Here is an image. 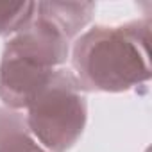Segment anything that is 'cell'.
Segmentation results:
<instances>
[{
    "label": "cell",
    "mask_w": 152,
    "mask_h": 152,
    "mask_svg": "<svg viewBox=\"0 0 152 152\" xmlns=\"http://www.w3.org/2000/svg\"><path fill=\"white\" fill-rule=\"evenodd\" d=\"M25 122L34 140L48 152H68L88 122L86 91L66 66L54 72L48 83L25 107Z\"/></svg>",
    "instance_id": "cell-3"
},
{
    "label": "cell",
    "mask_w": 152,
    "mask_h": 152,
    "mask_svg": "<svg viewBox=\"0 0 152 152\" xmlns=\"http://www.w3.org/2000/svg\"><path fill=\"white\" fill-rule=\"evenodd\" d=\"M72 41L47 18L32 20L13 34L0 57V100L4 107L23 111L31 99L66 64Z\"/></svg>",
    "instance_id": "cell-2"
},
{
    "label": "cell",
    "mask_w": 152,
    "mask_h": 152,
    "mask_svg": "<svg viewBox=\"0 0 152 152\" xmlns=\"http://www.w3.org/2000/svg\"><path fill=\"white\" fill-rule=\"evenodd\" d=\"M150 20L95 25L73 39L72 72L84 91L122 93L150 81Z\"/></svg>",
    "instance_id": "cell-1"
},
{
    "label": "cell",
    "mask_w": 152,
    "mask_h": 152,
    "mask_svg": "<svg viewBox=\"0 0 152 152\" xmlns=\"http://www.w3.org/2000/svg\"><path fill=\"white\" fill-rule=\"evenodd\" d=\"M36 2H0V36H13L34 16Z\"/></svg>",
    "instance_id": "cell-6"
},
{
    "label": "cell",
    "mask_w": 152,
    "mask_h": 152,
    "mask_svg": "<svg viewBox=\"0 0 152 152\" xmlns=\"http://www.w3.org/2000/svg\"><path fill=\"white\" fill-rule=\"evenodd\" d=\"M0 152H48L31 134L25 115L16 109L0 107Z\"/></svg>",
    "instance_id": "cell-5"
},
{
    "label": "cell",
    "mask_w": 152,
    "mask_h": 152,
    "mask_svg": "<svg viewBox=\"0 0 152 152\" xmlns=\"http://www.w3.org/2000/svg\"><path fill=\"white\" fill-rule=\"evenodd\" d=\"M93 2H36V13L52 22L70 41L81 36L95 15Z\"/></svg>",
    "instance_id": "cell-4"
}]
</instances>
